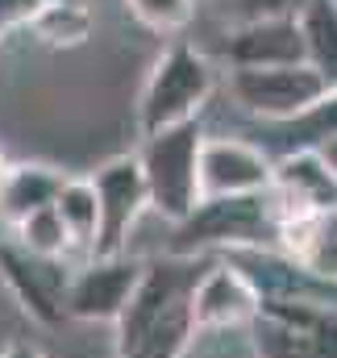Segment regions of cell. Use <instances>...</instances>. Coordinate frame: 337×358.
I'll return each instance as SVG.
<instances>
[{"instance_id": "cell-1", "label": "cell", "mask_w": 337, "mask_h": 358, "mask_svg": "<svg viewBox=\"0 0 337 358\" xmlns=\"http://www.w3.org/2000/svg\"><path fill=\"white\" fill-rule=\"evenodd\" d=\"M213 88H217V71L204 59V50H196L192 42H175L155 63V71L142 88V100H138L142 138H155L183 121H196V113L208 104Z\"/></svg>"}, {"instance_id": "cell-2", "label": "cell", "mask_w": 337, "mask_h": 358, "mask_svg": "<svg viewBox=\"0 0 337 358\" xmlns=\"http://www.w3.org/2000/svg\"><path fill=\"white\" fill-rule=\"evenodd\" d=\"M200 146H204L200 121H183L155 138H142V150H138L146 200L175 225L187 221L200 204Z\"/></svg>"}, {"instance_id": "cell-3", "label": "cell", "mask_w": 337, "mask_h": 358, "mask_svg": "<svg viewBox=\"0 0 337 358\" xmlns=\"http://www.w3.org/2000/svg\"><path fill=\"white\" fill-rule=\"evenodd\" d=\"M250 325L258 358H337V308L321 300H262Z\"/></svg>"}, {"instance_id": "cell-4", "label": "cell", "mask_w": 337, "mask_h": 358, "mask_svg": "<svg viewBox=\"0 0 337 358\" xmlns=\"http://www.w3.org/2000/svg\"><path fill=\"white\" fill-rule=\"evenodd\" d=\"M275 234L271 208H266V192L262 196H217V200H200L196 213L187 221H179L175 234V255H196V250H213L225 246L234 250H254Z\"/></svg>"}, {"instance_id": "cell-5", "label": "cell", "mask_w": 337, "mask_h": 358, "mask_svg": "<svg viewBox=\"0 0 337 358\" xmlns=\"http://www.w3.org/2000/svg\"><path fill=\"white\" fill-rule=\"evenodd\" d=\"M229 96L238 108H246L262 121H296L308 108H317L329 88L308 63L292 67H234L229 71Z\"/></svg>"}, {"instance_id": "cell-6", "label": "cell", "mask_w": 337, "mask_h": 358, "mask_svg": "<svg viewBox=\"0 0 337 358\" xmlns=\"http://www.w3.org/2000/svg\"><path fill=\"white\" fill-rule=\"evenodd\" d=\"M92 187H96V204H100V234H96L92 259H113V255L125 250V242H129L138 217L150 208L138 155L108 159V163L92 176Z\"/></svg>"}, {"instance_id": "cell-7", "label": "cell", "mask_w": 337, "mask_h": 358, "mask_svg": "<svg viewBox=\"0 0 337 358\" xmlns=\"http://www.w3.org/2000/svg\"><path fill=\"white\" fill-rule=\"evenodd\" d=\"M258 304L262 296L229 259L208 267L187 287V313H192L196 334L200 329H242L258 317Z\"/></svg>"}, {"instance_id": "cell-8", "label": "cell", "mask_w": 337, "mask_h": 358, "mask_svg": "<svg viewBox=\"0 0 337 358\" xmlns=\"http://www.w3.org/2000/svg\"><path fill=\"white\" fill-rule=\"evenodd\" d=\"M275 163L262 146L238 138H204L200 146V200L217 196H262L271 187Z\"/></svg>"}, {"instance_id": "cell-9", "label": "cell", "mask_w": 337, "mask_h": 358, "mask_svg": "<svg viewBox=\"0 0 337 358\" xmlns=\"http://www.w3.org/2000/svg\"><path fill=\"white\" fill-rule=\"evenodd\" d=\"M138 259H92L76 279H67L63 292V317H80V321H117V313L125 308V300L134 296L138 279H142Z\"/></svg>"}, {"instance_id": "cell-10", "label": "cell", "mask_w": 337, "mask_h": 358, "mask_svg": "<svg viewBox=\"0 0 337 358\" xmlns=\"http://www.w3.org/2000/svg\"><path fill=\"white\" fill-rule=\"evenodd\" d=\"M0 279L8 283V292L17 296V304L42 321V325H59L63 321V292H67V271L55 259H38L29 250H21L17 242L0 246Z\"/></svg>"}, {"instance_id": "cell-11", "label": "cell", "mask_w": 337, "mask_h": 358, "mask_svg": "<svg viewBox=\"0 0 337 358\" xmlns=\"http://www.w3.org/2000/svg\"><path fill=\"white\" fill-rule=\"evenodd\" d=\"M192 287V275L175 263H155V267H142V279L134 287V296L125 300V308L117 313L113 329H117V358L125 355L163 313H167L175 300H183Z\"/></svg>"}, {"instance_id": "cell-12", "label": "cell", "mask_w": 337, "mask_h": 358, "mask_svg": "<svg viewBox=\"0 0 337 358\" xmlns=\"http://www.w3.org/2000/svg\"><path fill=\"white\" fill-rule=\"evenodd\" d=\"M275 238L283 246V259H292L308 279L337 283V208L279 221Z\"/></svg>"}, {"instance_id": "cell-13", "label": "cell", "mask_w": 337, "mask_h": 358, "mask_svg": "<svg viewBox=\"0 0 337 358\" xmlns=\"http://www.w3.org/2000/svg\"><path fill=\"white\" fill-rule=\"evenodd\" d=\"M229 67H292L304 63V38L296 21H246L225 38Z\"/></svg>"}, {"instance_id": "cell-14", "label": "cell", "mask_w": 337, "mask_h": 358, "mask_svg": "<svg viewBox=\"0 0 337 358\" xmlns=\"http://www.w3.org/2000/svg\"><path fill=\"white\" fill-rule=\"evenodd\" d=\"M63 179H67L63 171H55L46 163H17V167H8V179L0 187V217L17 225L21 217L55 204Z\"/></svg>"}, {"instance_id": "cell-15", "label": "cell", "mask_w": 337, "mask_h": 358, "mask_svg": "<svg viewBox=\"0 0 337 358\" xmlns=\"http://www.w3.org/2000/svg\"><path fill=\"white\" fill-rule=\"evenodd\" d=\"M296 25L304 38V63L337 92V0H308Z\"/></svg>"}, {"instance_id": "cell-16", "label": "cell", "mask_w": 337, "mask_h": 358, "mask_svg": "<svg viewBox=\"0 0 337 358\" xmlns=\"http://www.w3.org/2000/svg\"><path fill=\"white\" fill-rule=\"evenodd\" d=\"M55 213L67 229V242L92 255L96 234H100V204H96L92 179H63V187L55 196Z\"/></svg>"}, {"instance_id": "cell-17", "label": "cell", "mask_w": 337, "mask_h": 358, "mask_svg": "<svg viewBox=\"0 0 337 358\" xmlns=\"http://www.w3.org/2000/svg\"><path fill=\"white\" fill-rule=\"evenodd\" d=\"M196 338V325H192V313H187V296L175 300L167 313L125 350L121 358H183L187 346Z\"/></svg>"}, {"instance_id": "cell-18", "label": "cell", "mask_w": 337, "mask_h": 358, "mask_svg": "<svg viewBox=\"0 0 337 358\" xmlns=\"http://www.w3.org/2000/svg\"><path fill=\"white\" fill-rule=\"evenodd\" d=\"M92 8L87 4H42L38 17L29 21V29L46 42V46H80L92 38Z\"/></svg>"}, {"instance_id": "cell-19", "label": "cell", "mask_w": 337, "mask_h": 358, "mask_svg": "<svg viewBox=\"0 0 337 358\" xmlns=\"http://www.w3.org/2000/svg\"><path fill=\"white\" fill-rule=\"evenodd\" d=\"M13 229H17V246H21V250H29V255H38V259H59V255H67V250H71L67 229H63V221H59L55 204H46V208H38V213L21 217Z\"/></svg>"}, {"instance_id": "cell-20", "label": "cell", "mask_w": 337, "mask_h": 358, "mask_svg": "<svg viewBox=\"0 0 337 358\" xmlns=\"http://www.w3.org/2000/svg\"><path fill=\"white\" fill-rule=\"evenodd\" d=\"M125 4L146 29H159V34L183 29L196 13V0H125Z\"/></svg>"}, {"instance_id": "cell-21", "label": "cell", "mask_w": 337, "mask_h": 358, "mask_svg": "<svg viewBox=\"0 0 337 358\" xmlns=\"http://www.w3.org/2000/svg\"><path fill=\"white\" fill-rule=\"evenodd\" d=\"M308 0H238V17L246 21H296Z\"/></svg>"}, {"instance_id": "cell-22", "label": "cell", "mask_w": 337, "mask_h": 358, "mask_svg": "<svg viewBox=\"0 0 337 358\" xmlns=\"http://www.w3.org/2000/svg\"><path fill=\"white\" fill-rule=\"evenodd\" d=\"M38 8H42V0H0V38H4L8 29L29 25V21L38 17Z\"/></svg>"}, {"instance_id": "cell-23", "label": "cell", "mask_w": 337, "mask_h": 358, "mask_svg": "<svg viewBox=\"0 0 337 358\" xmlns=\"http://www.w3.org/2000/svg\"><path fill=\"white\" fill-rule=\"evenodd\" d=\"M317 155H321V163L329 167V176L337 179V134H334V138H325V142L317 146Z\"/></svg>"}, {"instance_id": "cell-24", "label": "cell", "mask_w": 337, "mask_h": 358, "mask_svg": "<svg viewBox=\"0 0 337 358\" xmlns=\"http://www.w3.org/2000/svg\"><path fill=\"white\" fill-rule=\"evenodd\" d=\"M0 358H46L38 346H29V342H13V346H4V355Z\"/></svg>"}, {"instance_id": "cell-25", "label": "cell", "mask_w": 337, "mask_h": 358, "mask_svg": "<svg viewBox=\"0 0 337 358\" xmlns=\"http://www.w3.org/2000/svg\"><path fill=\"white\" fill-rule=\"evenodd\" d=\"M8 167H13V163H8V159L0 155V187H4V179H8Z\"/></svg>"}, {"instance_id": "cell-26", "label": "cell", "mask_w": 337, "mask_h": 358, "mask_svg": "<svg viewBox=\"0 0 337 358\" xmlns=\"http://www.w3.org/2000/svg\"><path fill=\"white\" fill-rule=\"evenodd\" d=\"M42 4H87V0H42Z\"/></svg>"}]
</instances>
